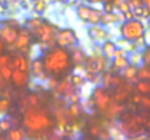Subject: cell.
Returning <instances> with one entry per match:
<instances>
[{
    "label": "cell",
    "mask_w": 150,
    "mask_h": 140,
    "mask_svg": "<svg viewBox=\"0 0 150 140\" xmlns=\"http://www.w3.org/2000/svg\"><path fill=\"white\" fill-rule=\"evenodd\" d=\"M41 60H42V66L48 77L66 76L73 69L70 51L61 47L54 45L45 50L41 55Z\"/></svg>",
    "instance_id": "6da1fadb"
},
{
    "label": "cell",
    "mask_w": 150,
    "mask_h": 140,
    "mask_svg": "<svg viewBox=\"0 0 150 140\" xmlns=\"http://www.w3.org/2000/svg\"><path fill=\"white\" fill-rule=\"evenodd\" d=\"M22 124L26 129L25 133L32 137H41L42 133L50 131L54 127V118L48 112V109L42 108V105H38L23 111Z\"/></svg>",
    "instance_id": "7a4b0ae2"
},
{
    "label": "cell",
    "mask_w": 150,
    "mask_h": 140,
    "mask_svg": "<svg viewBox=\"0 0 150 140\" xmlns=\"http://www.w3.org/2000/svg\"><path fill=\"white\" fill-rule=\"evenodd\" d=\"M25 28L32 35L34 41H37L40 44V48L42 51L55 45V35H57L58 28L55 25H52L51 22L45 21L44 18L35 16V18L26 19Z\"/></svg>",
    "instance_id": "3957f363"
},
{
    "label": "cell",
    "mask_w": 150,
    "mask_h": 140,
    "mask_svg": "<svg viewBox=\"0 0 150 140\" xmlns=\"http://www.w3.org/2000/svg\"><path fill=\"white\" fill-rule=\"evenodd\" d=\"M146 25L140 19H125L120 25V37L124 41L128 43H136L140 38H144L146 35Z\"/></svg>",
    "instance_id": "277c9868"
},
{
    "label": "cell",
    "mask_w": 150,
    "mask_h": 140,
    "mask_svg": "<svg viewBox=\"0 0 150 140\" xmlns=\"http://www.w3.org/2000/svg\"><path fill=\"white\" fill-rule=\"evenodd\" d=\"M21 28L22 26L16 19H0V41L6 47H12Z\"/></svg>",
    "instance_id": "5b68a950"
},
{
    "label": "cell",
    "mask_w": 150,
    "mask_h": 140,
    "mask_svg": "<svg viewBox=\"0 0 150 140\" xmlns=\"http://www.w3.org/2000/svg\"><path fill=\"white\" fill-rule=\"evenodd\" d=\"M76 13L82 22L89 25H99L103 12L96 7H92L91 4H80L76 7Z\"/></svg>",
    "instance_id": "8992f818"
},
{
    "label": "cell",
    "mask_w": 150,
    "mask_h": 140,
    "mask_svg": "<svg viewBox=\"0 0 150 140\" xmlns=\"http://www.w3.org/2000/svg\"><path fill=\"white\" fill-rule=\"evenodd\" d=\"M92 104L95 105V108L100 111V112H105L109 105L112 104V95L109 92V89H105L103 86H96L93 91H92V98H91Z\"/></svg>",
    "instance_id": "52a82bcc"
},
{
    "label": "cell",
    "mask_w": 150,
    "mask_h": 140,
    "mask_svg": "<svg viewBox=\"0 0 150 140\" xmlns=\"http://www.w3.org/2000/svg\"><path fill=\"white\" fill-rule=\"evenodd\" d=\"M83 66H85L86 75L100 76V75L105 73L106 69H108V60H106L102 54H95V55L88 57Z\"/></svg>",
    "instance_id": "ba28073f"
},
{
    "label": "cell",
    "mask_w": 150,
    "mask_h": 140,
    "mask_svg": "<svg viewBox=\"0 0 150 140\" xmlns=\"http://www.w3.org/2000/svg\"><path fill=\"white\" fill-rule=\"evenodd\" d=\"M79 38L76 35V32L71 28H66V29H58L57 35H55V45L70 50L73 47L77 45Z\"/></svg>",
    "instance_id": "9c48e42d"
},
{
    "label": "cell",
    "mask_w": 150,
    "mask_h": 140,
    "mask_svg": "<svg viewBox=\"0 0 150 140\" xmlns=\"http://www.w3.org/2000/svg\"><path fill=\"white\" fill-rule=\"evenodd\" d=\"M32 41H34V38L29 34V31L25 26H22L21 31H19V34H18V37H16L15 44L12 47L16 50V53H21L23 55H28L31 53V44H32Z\"/></svg>",
    "instance_id": "30bf717a"
},
{
    "label": "cell",
    "mask_w": 150,
    "mask_h": 140,
    "mask_svg": "<svg viewBox=\"0 0 150 140\" xmlns=\"http://www.w3.org/2000/svg\"><path fill=\"white\" fill-rule=\"evenodd\" d=\"M128 53L122 48H118L115 57L112 58V63H111V67H109V72L111 73H121L127 66H128Z\"/></svg>",
    "instance_id": "8fae6325"
},
{
    "label": "cell",
    "mask_w": 150,
    "mask_h": 140,
    "mask_svg": "<svg viewBox=\"0 0 150 140\" xmlns=\"http://www.w3.org/2000/svg\"><path fill=\"white\" fill-rule=\"evenodd\" d=\"M88 35L91 40H93L95 43H100V44L109 40V31L102 25H91L88 28Z\"/></svg>",
    "instance_id": "7c38bea8"
},
{
    "label": "cell",
    "mask_w": 150,
    "mask_h": 140,
    "mask_svg": "<svg viewBox=\"0 0 150 140\" xmlns=\"http://www.w3.org/2000/svg\"><path fill=\"white\" fill-rule=\"evenodd\" d=\"M29 64H31V60L28 58V55H23L21 53L12 54L10 67L13 70H21V72H28L29 73Z\"/></svg>",
    "instance_id": "4fadbf2b"
},
{
    "label": "cell",
    "mask_w": 150,
    "mask_h": 140,
    "mask_svg": "<svg viewBox=\"0 0 150 140\" xmlns=\"http://www.w3.org/2000/svg\"><path fill=\"white\" fill-rule=\"evenodd\" d=\"M29 75L34 77V79H38V80H47L48 76L44 70V66H42V60H41V55L40 57H35L31 64H29Z\"/></svg>",
    "instance_id": "5bb4252c"
},
{
    "label": "cell",
    "mask_w": 150,
    "mask_h": 140,
    "mask_svg": "<svg viewBox=\"0 0 150 140\" xmlns=\"http://www.w3.org/2000/svg\"><path fill=\"white\" fill-rule=\"evenodd\" d=\"M31 82V75L28 72H21V70H13L12 77H10V83L16 88V89H23L29 85Z\"/></svg>",
    "instance_id": "9a60e30c"
},
{
    "label": "cell",
    "mask_w": 150,
    "mask_h": 140,
    "mask_svg": "<svg viewBox=\"0 0 150 140\" xmlns=\"http://www.w3.org/2000/svg\"><path fill=\"white\" fill-rule=\"evenodd\" d=\"M69 51H70V57H71L73 67H77V66H83V64H85L88 55H86V53H85L80 47L76 45V47H73V48H70Z\"/></svg>",
    "instance_id": "2e32d148"
},
{
    "label": "cell",
    "mask_w": 150,
    "mask_h": 140,
    "mask_svg": "<svg viewBox=\"0 0 150 140\" xmlns=\"http://www.w3.org/2000/svg\"><path fill=\"white\" fill-rule=\"evenodd\" d=\"M55 92L58 93V95H61V96H64V98H70L73 93L76 92V88L70 83L69 79H63V80H60L57 83Z\"/></svg>",
    "instance_id": "e0dca14e"
},
{
    "label": "cell",
    "mask_w": 150,
    "mask_h": 140,
    "mask_svg": "<svg viewBox=\"0 0 150 140\" xmlns=\"http://www.w3.org/2000/svg\"><path fill=\"white\" fill-rule=\"evenodd\" d=\"M117 51H118V44H117L115 41L108 40V41L102 43V47H100V54H102L106 60H112V58L115 57Z\"/></svg>",
    "instance_id": "ac0fdd59"
},
{
    "label": "cell",
    "mask_w": 150,
    "mask_h": 140,
    "mask_svg": "<svg viewBox=\"0 0 150 140\" xmlns=\"http://www.w3.org/2000/svg\"><path fill=\"white\" fill-rule=\"evenodd\" d=\"M122 22L124 21V16L122 15H117L115 12H103L102 13V18H100V23L102 26L105 25H112V23H117V22Z\"/></svg>",
    "instance_id": "d6986e66"
},
{
    "label": "cell",
    "mask_w": 150,
    "mask_h": 140,
    "mask_svg": "<svg viewBox=\"0 0 150 140\" xmlns=\"http://www.w3.org/2000/svg\"><path fill=\"white\" fill-rule=\"evenodd\" d=\"M137 69H139V67L128 64V66H127V67H125V69L121 72L122 79H124V80H127V82L136 83V82H137Z\"/></svg>",
    "instance_id": "ffe728a7"
},
{
    "label": "cell",
    "mask_w": 150,
    "mask_h": 140,
    "mask_svg": "<svg viewBox=\"0 0 150 140\" xmlns=\"http://www.w3.org/2000/svg\"><path fill=\"white\" fill-rule=\"evenodd\" d=\"M6 137H7V140H25L26 133H25V130H23V129L13 126V127L6 133Z\"/></svg>",
    "instance_id": "44dd1931"
},
{
    "label": "cell",
    "mask_w": 150,
    "mask_h": 140,
    "mask_svg": "<svg viewBox=\"0 0 150 140\" xmlns=\"http://www.w3.org/2000/svg\"><path fill=\"white\" fill-rule=\"evenodd\" d=\"M134 89L140 95H150V82L149 80H137L134 83Z\"/></svg>",
    "instance_id": "7402d4cb"
},
{
    "label": "cell",
    "mask_w": 150,
    "mask_h": 140,
    "mask_svg": "<svg viewBox=\"0 0 150 140\" xmlns=\"http://www.w3.org/2000/svg\"><path fill=\"white\" fill-rule=\"evenodd\" d=\"M128 63L131 66H136V67H140L142 66V51H133L128 54Z\"/></svg>",
    "instance_id": "603a6c76"
},
{
    "label": "cell",
    "mask_w": 150,
    "mask_h": 140,
    "mask_svg": "<svg viewBox=\"0 0 150 140\" xmlns=\"http://www.w3.org/2000/svg\"><path fill=\"white\" fill-rule=\"evenodd\" d=\"M12 127H13V121H12L10 117H1L0 118V133L1 134H6Z\"/></svg>",
    "instance_id": "cb8c5ba5"
},
{
    "label": "cell",
    "mask_w": 150,
    "mask_h": 140,
    "mask_svg": "<svg viewBox=\"0 0 150 140\" xmlns=\"http://www.w3.org/2000/svg\"><path fill=\"white\" fill-rule=\"evenodd\" d=\"M150 79V67L140 66L137 69V80H149Z\"/></svg>",
    "instance_id": "d4e9b609"
},
{
    "label": "cell",
    "mask_w": 150,
    "mask_h": 140,
    "mask_svg": "<svg viewBox=\"0 0 150 140\" xmlns=\"http://www.w3.org/2000/svg\"><path fill=\"white\" fill-rule=\"evenodd\" d=\"M69 80H70V83L76 88V89H79V88H82L83 85H85V77L83 76H80V75H71L70 77H69Z\"/></svg>",
    "instance_id": "484cf974"
},
{
    "label": "cell",
    "mask_w": 150,
    "mask_h": 140,
    "mask_svg": "<svg viewBox=\"0 0 150 140\" xmlns=\"http://www.w3.org/2000/svg\"><path fill=\"white\" fill-rule=\"evenodd\" d=\"M80 112H82V108H80V104H77V102H71L67 108V114L70 117H79Z\"/></svg>",
    "instance_id": "4316f807"
},
{
    "label": "cell",
    "mask_w": 150,
    "mask_h": 140,
    "mask_svg": "<svg viewBox=\"0 0 150 140\" xmlns=\"http://www.w3.org/2000/svg\"><path fill=\"white\" fill-rule=\"evenodd\" d=\"M10 105H12V102L7 96H0V114H3V115L7 114L10 109Z\"/></svg>",
    "instance_id": "83f0119b"
},
{
    "label": "cell",
    "mask_w": 150,
    "mask_h": 140,
    "mask_svg": "<svg viewBox=\"0 0 150 140\" xmlns=\"http://www.w3.org/2000/svg\"><path fill=\"white\" fill-rule=\"evenodd\" d=\"M142 66L150 67V44L144 47L142 51Z\"/></svg>",
    "instance_id": "f1b7e54d"
},
{
    "label": "cell",
    "mask_w": 150,
    "mask_h": 140,
    "mask_svg": "<svg viewBox=\"0 0 150 140\" xmlns=\"http://www.w3.org/2000/svg\"><path fill=\"white\" fill-rule=\"evenodd\" d=\"M12 73H13V69L10 66H4V67H0V75L1 77L4 79V82H10V77H12Z\"/></svg>",
    "instance_id": "f546056e"
},
{
    "label": "cell",
    "mask_w": 150,
    "mask_h": 140,
    "mask_svg": "<svg viewBox=\"0 0 150 140\" xmlns=\"http://www.w3.org/2000/svg\"><path fill=\"white\" fill-rule=\"evenodd\" d=\"M47 9V1L45 0H34V10L38 12V13H42L45 12Z\"/></svg>",
    "instance_id": "4dcf8cb0"
},
{
    "label": "cell",
    "mask_w": 150,
    "mask_h": 140,
    "mask_svg": "<svg viewBox=\"0 0 150 140\" xmlns=\"http://www.w3.org/2000/svg\"><path fill=\"white\" fill-rule=\"evenodd\" d=\"M10 60H12V54H6L3 53L0 55V67H4V66H10Z\"/></svg>",
    "instance_id": "1f68e13d"
},
{
    "label": "cell",
    "mask_w": 150,
    "mask_h": 140,
    "mask_svg": "<svg viewBox=\"0 0 150 140\" xmlns=\"http://www.w3.org/2000/svg\"><path fill=\"white\" fill-rule=\"evenodd\" d=\"M144 109L150 111V95H142V99H140V104Z\"/></svg>",
    "instance_id": "d6a6232c"
},
{
    "label": "cell",
    "mask_w": 150,
    "mask_h": 140,
    "mask_svg": "<svg viewBox=\"0 0 150 140\" xmlns=\"http://www.w3.org/2000/svg\"><path fill=\"white\" fill-rule=\"evenodd\" d=\"M6 89H7V82H4V79L0 75V96H6V93H7Z\"/></svg>",
    "instance_id": "836d02e7"
},
{
    "label": "cell",
    "mask_w": 150,
    "mask_h": 140,
    "mask_svg": "<svg viewBox=\"0 0 150 140\" xmlns=\"http://www.w3.org/2000/svg\"><path fill=\"white\" fill-rule=\"evenodd\" d=\"M82 1H85L88 4H98V3H100V0H82Z\"/></svg>",
    "instance_id": "e575fe53"
},
{
    "label": "cell",
    "mask_w": 150,
    "mask_h": 140,
    "mask_svg": "<svg viewBox=\"0 0 150 140\" xmlns=\"http://www.w3.org/2000/svg\"><path fill=\"white\" fill-rule=\"evenodd\" d=\"M143 4H144V7L147 9V12H149V15H150V0H146Z\"/></svg>",
    "instance_id": "d590c367"
},
{
    "label": "cell",
    "mask_w": 150,
    "mask_h": 140,
    "mask_svg": "<svg viewBox=\"0 0 150 140\" xmlns=\"http://www.w3.org/2000/svg\"><path fill=\"white\" fill-rule=\"evenodd\" d=\"M4 50H6V45H4V44H3V43L0 41V55H1V54L4 53Z\"/></svg>",
    "instance_id": "8d00e7d4"
},
{
    "label": "cell",
    "mask_w": 150,
    "mask_h": 140,
    "mask_svg": "<svg viewBox=\"0 0 150 140\" xmlns=\"http://www.w3.org/2000/svg\"><path fill=\"white\" fill-rule=\"evenodd\" d=\"M0 140H7L6 134H1V133H0Z\"/></svg>",
    "instance_id": "74e56055"
},
{
    "label": "cell",
    "mask_w": 150,
    "mask_h": 140,
    "mask_svg": "<svg viewBox=\"0 0 150 140\" xmlns=\"http://www.w3.org/2000/svg\"><path fill=\"white\" fill-rule=\"evenodd\" d=\"M83 140H95L93 137H86V139H83Z\"/></svg>",
    "instance_id": "f35d334b"
},
{
    "label": "cell",
    "mask_w": 150,
    "mask_h": 140,
    "mask_svg": "<svg viewBox=\"0 0 150 140\" xmlns=\"http://www.w3.org/2000/svg\"><path fill=\"white\" fill-rule=\"evenodd\" d=\"M6 1H9V3H12V1H18V0H6Z\"/></svg>",
    "instance_id": "ab89813d"
},
{
    "label": "cell",
    "mask_w": 150,
    "mask_h": 140,
    "mask_svg": "<svg viewBox=\"0 0 150 140\" xmlns=\"http://www.w3.org/2000/svg\"><path fill=\"white\" fill-rule=\"evenodd\" d=\"M112 140H120V139H117V137H115V139H112Z\"/></svg>",
    "instance_id": "60d3db41"
},
{
    "label": "cell",
    "mask_w": 150,
    "mask_h": 140,
    "mask_svg": "<svg viewBox=\"0 0 150 140\" xmlns=\"http://www.w3.org/2000/svg\"><path fill=\"white\" fill-rule=\"evenodd\" d=\"M142 1H143V3H144V1H146V0H142Z\"/></svg>",
    "instance_id": "b9f144b4"
},
{
    "label": "cell",
    "mask_w": 150,
    "mask_h": 140,
    "mask_svg": "<svg viewBox=\"0 0 150 140\" xmlns=\"http://www.w3.org/2000/svg\"><path fill=\"white\" fill-rule=\"evenodd\" d=\"M147 140H150V137H149V139H147Z\"/></svg>",
    "instance_id": "7bdbcfd3"
}]
</instances>
